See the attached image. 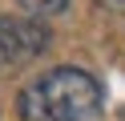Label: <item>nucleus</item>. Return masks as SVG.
I'll list each match as a JSON object with an SVG mask.
<instances>
[{"mask_svg":"<svg viewBox=\"0 0 125 121\" xmlns=\"http://www.w3.org/2000/svg\"><path fill=\"white\" fill-rule=\"evenodd\" d=\"M65 4L69 0H20V8L28 16H57V12H65Z\"/></svg>","mask_w":125,"mask_h":121,"instance_id":"obj_3","label":"nucleus"},{"mask_svg":"<svg viewBox=\"0 0 125 121\" xmlns=\"http://www.w3.org/2000/svg\"><path fill=\"white\" fill-rule=\"evenodd\" d=\"M105 89L93 73L77 65H61L41 77H32L16 93L20 121H93L101 113Z\"/></svg>","mask_w":125,"mask_h":121,"instance_id":"obj_1","label":"nucleus"},{"mask_svg":"<svg viewBox=\"0 0 125 121\" xmlns=\"http://www.w3.org/2000/svg\"><path fill=\"white\" fill-rule=\"evenodd\" d=\"M44 44H49V28L41 20L0 16V81H8L20 69H28V61H36L44 53Z\"/></svg>","mask_w":125,"mask_h":121,"instance_id":"obj_2","label":"nucleus"}]
</instances>
